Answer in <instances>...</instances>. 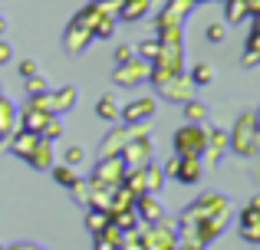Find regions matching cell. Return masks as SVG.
I'll return each instance as SVG.
<instances>
[{
    "instance_id": "6da1fadb",
    "label": "cell",
    "mask_w": 260,
    "mask_h": 250,
    "mask_svg": "<svg viewBox=\"0 0 260 250\" xmlns=\"http://www.w3.org/2000/svg\"><path fill=\"white\" fill-rule=\"evenodd\" d=\"M172 141H175L178 158H201L204 148H208V128H201L198 122H188L172 135Z\"/></svg>"
},
{
    "instance_id": "83f0119b",
    "label": "cell",
    "mask_w": 260,
    "mask_h": 250,
    "mask_svg": "<svg viewBox=\"0 0 260 250\" xmlns=\"http://www.w3.org/2000/svg\"><path fill=\"white\" fill-rule=\"evenodd\" d=\"M63 158H66V165H70V168H76L79 161L86 158V152H83L79 145H70V148H66V155H63Z\"/></svg>"
},
{
    "instance_id": "d4e9b609",
    "label": "cell",
    "mask_w": 260,
    "mask_h": 250,
    "mask_svg": "<svg viewBox=\"0 0 260 250\" xmlns=\"http://www.w3.org/2000/svg\"><path fill=\"white\" fill-rule=\"evenodd\" d=\"M53 178H56L63 188H70V191H73V185L79 181V178H76V171H73L70 165H56V168H53Z\"/></svg>"
},
{
    "instance_id": "ac0fdd59",
    "label": "cell",
    "mask_w": 260,
    "mask_h": 250,
    "mask_svg": "<svg viewBox=\"0 0 260 250\" xmlns=\"http://www.w3.org/2000/svg\"><path fill=\"white\" fill-rule=\"evenodd\" d=\"M119 240H122V231L109 224L106 231L95 234V250H119Z\"/></svg>"
},
{
    "instance_id": "4316f807",
    "label": "cell",
    "mask_w": 260,
    "mask_h": 250,
    "mask_svg": "<svg viewBox=\"0 0 260 250\" xmlns=\"http://www.w3.org/2000/svg\"><path fill=\"white\" fill-rule=\"evenodd\" d=\"M59 132H63V122H59L56 116H50V119H46V125H43V132H40V138L53 141V138H59Z\"/></svg>"
},
{
    "instance_id": "4dcf8cb0",
    "label": "cell",
    "mask_w": 260,
    "mask_h": 250,
    "mask_svg": "<svg viewBox=\"0 0 260 250\" xmlns=\"http://www.w3.org/2000/svg\"><path fill=\"white\" fill-rule=\"evenodd\" d=\"M40 73V66H37V59H23V63H20V76L23 79H30V76H37Z\"/></svg>"
},
{
    "instance_id": "ffe728a7",
    "label": "cell",
    "mask_w": 260,
    "mask_h": 250,
    "mask_svg": "<svg viewBox=\"0 0 260 250\" xmlns=\"http://www.w3.org/2000/svg\"><path fill=\"white\" fill-rule=\"evenodd\" d=\"M95 116L106 119V122H119V102H115L112 96H102L99 102H95Z\"/></svg>"
},
{
    "instance_id": "484cf974",
    "label": "cell",
    "mask_w": 260,
    "mask_h": 250,
    "mask_svg": "<svg viewBox=\"0 0 260 250\" xmlns=\"http://www.w3.org/2000/svg\"><path fill=\"white\" fill-rule=\"evenodd\" d=\"M119 250H145L142 247V234L139 231H125L122 240H119Z\"/></svg>"
},
{
    "instance_id": "1f68e13d",
    "label": "cell",
    "mask_w": 260,
    "mask_h": 250,
    "mask_svg": "<svg viewBox=\"0 0 260 250\" xmlns=\"http://www.w3.org/2000/svg\"><path fill=\"white\" fill-rule=\"evenodd\" d=\"M224 40V23H211L208 26V43H221Z\"/></svg>"
},
{
    "instance_id": "9a60e30c",
    "label": "cell",
    "mask_w": 260,
    "mask_h": 250,
    "mask_svg": "<svg viewBox=\"0 0 260 250\" xmlns=\"http://www.w3.org/2000/svg\"><path fill=\"white\" fill-rule=\"evenodd\" d=\"M26 161H30L33 168H40V171H46V168L53 165V148H50V141L40 138V141H37V148L30 152V158H26Z\"/></svg>"
},
{
    "instance_id": "3957f363",
    "label": "cell",
    "mask_w": 260,
    "mask_h": 250,
    "mask_svg": "<svg viewBox=\"0 0 260 250\" xmlns=\"http://www.w3.org/2000/svg\"><path fill=\"white\" fill-rule=\"evenodd\" d=\"M161 171H165V178H178L181 185H198L204 168H201V158H178V155H172Z\"/></svg>"
},
{
    "instance_id": "74e56055",
    "label": "cell",
    "mask_w": 260,
    "mask_h": 250,
    "mask_svg": "<svg viewBox=\"0 0 260 250\" xmlns=\"http://www.w3.org/2000/svg\"><path fill=\"white\" fill-rule=\"evenodd\" d=\"M7 250H26V247H7Z\"/></svg>"
},
{
    "instance_id": "7c38bea8",
    "label": "cell",
    "mask_w": 260,
    "mask_h": 250,
    "mask_svg": "<svg viewBox=\"0 0 260 250\" xmlns=\"http://www.w3.org/2000/svg\"><path fill=\"white\" fill-rule=\"evenodd\" d=\"M92 40V33H89V26L83 23V20H73L70 23V30H66V50H73V53H79L83 46Z\"/></svg>"
},
{
    "instance_id": "8fae6325",
    "label": "cell",
    "mask_w": 260,
    "mask_h": 250,
    "mask_svg": "<svg viewBox=\"0 0 260 250\" xmlns=\"http://www.w3.org/2000/svg\"><path fill=\"white\" fill-rule=\"evenodd\" d=\"M135 214H139L145 224H158V221H165V211H161V204H158L155 194H142V198H135Z\"/></svg>"
},
{
    "instance_id": "ab89813d",
    "label": "cell",
    "mask_w": 260,
    "mask_h": 250,
    "mask_svg": "<svg viewBox=\"0 0 260 250\" xmlns=\"http://www.w3.org/2000/svg\"><path fill=\"white\" fill-rule=\"evenodd\" d=\"M0 250H7V247H0Z\"/></svg>"
},
{
    "instance_id": "4fadbf2b",
    "label": "cell",
    "mask_w": 260,
    "mask_h": 250,
    "mask_svg": "<svg viewBox=\"0 0 260 250\" xmlns=\"http://www.w3.org/2000/svg\"><path fill=\"white\" fill-rule=\"evenodd\" d=\"M145 13H148V0H119V13L115 17L132 23V20H142Z\"/></svg>"
},
{
    "instance_id": "5b68a950",
    "label": "cell",
    "mask_w": 260,
    "mask_h": 250,
    "mask_svg": "<svg viewBox=\"0 0 260 250\" xmlns=\"http://www.w3.org/2000/svg\"><path fill=\"white\" fill-rule=\"evenodd\" d=\"M142 247L145 250H175L178 240H175V231L168 221H158V224H148V231L142 234Z\"/></svg>"
},
{
    "instance_id": "277c9868",
    "label": "cell",
    "mask_w": 260,
    "mask_h": 250,
    "mask_svg": "<svg viewBox=\"0 0 260 250\" xmlns=\"http://www.w3.org/2000/svg\"><path fill=\"white\" fill-rule=\"evenodd\" d=\"M148 73H152V63H145V59H128V63L115 66L112 83L115 86H142V83H148Z\"/></svg>"
},
{
    "instance_id": "cb8c5ba5",
    "label": "cell",
    "mask_w": 260,
    "mask_h": 250,
    "mask_svg": "<svg viewBox=\"0 0 260 250\" xmlns=\"http://www.w3.org/2000/svg\"><path fill=\"white\" fill-rule=\"evenodd\" d=\"M86 227H89L92 234L106 231V227H109V211H95V207H92V211L86 214Z\"/></svg>"
},
{
    "instance_id": "836d02e7",
    "label": "cell",
    "mask_w": 260,
    "mask_h": 250,
    "mask_svg": "<svg viewBox=\"0 0 260 250\" xmlns=\"http://www.w3.org/2000/svg\"><path fill=\"white\" fill-rule=\"evenodd\" d=\"M132 53H135L132 46H115V63H119V66L128 63V59H132Z\"/></svg>"
},
{
    "instance_id": "44dd1931",
    "label": "cell",
    "mask_w": 260,
    "mask_h": 250,
    "mask_svg": "<svg viewBox=\"0 0 260 250\" xmlns=\"http://www.w3.org/2000/svg\"><path fill=\"white\" fill-rule=\"evenodd\" d=\"M89 33H92V40L95 37H99V40H109L115 33V17H95L92 26H89Z\"/></svg>"
},
{
    "instance_id": "ba28073f",
    "label": "cell",
    "mask_w": 260,
    "mask_h": 250,
    "mask_svg": "<svg viewBox=\"0 0 260 250\" xmlns=\"http://www.w3.org/2000/svg\"><path fill=\"white\" fill-rule=\"evenodd\" d=\"M241 237L250 244H260V201H250L241 214Z\"/></svg>"
},
{
    "instance_id": "d590c367",
    "label": "cell",
    "mask_w": 260,
    "mask_h": 250,
    "mask_svg": "<svg viewBox=\"0 0 260 250\" xmlns=\"http://www.w3.org/2000/svg\"><path fill=\"white\" fill-rule=\"evenodd\" d=\"M244 7H247V13H254V17L260 13V0H244Z\"/></svg>"
},
{
    "instance_id": "52a82bcc",
    "label": "cell",
    "mask_w": 260,
    "mask_h": 250,
    "mask_svg": "<svg viewBox=\"0 0 260 250\" xmlns=\"http://www.w3.org/2000/svg\"><path fill=\"white\" fill-rule=\"evenodd\" d=\"M152 112H155V102L148 96H142V99H135V102H128L125 109H119V119L125 125H142V122L152 119Z\"/></svg>"
},
{
    "instance_id": "7a4b0ae2",
    "label": "cell",
    "mask_w": 260,
    "mask_h": 250,
    "mask_svg": "<svg viewBox=\"0 0 260 250\" xmlns=\"http://www.w3.org/2000/svg\"><path fill=\"white\" fill-rule=\"evenodd\" d=\"M125 158L122 155H106V158H99V165H95V174L92 181L95 185H106V188H119L122 178H125Z\"/></svg>"
},
{
    "instance_id": "e0dca14e",
    "label": "cell",
    "mask_w": 260,
    "mask_h": 250,
    "mask_svg": "<svg viewBox=\"0 0 260 250\" xmlns=\"http://www.w3.org/2000/svg\"><path fill=\"white\" fill-rule=\"evenodd\" d=\"M46 112H37V109H30V105H26V112H23V122H20V128H23V132H33V135H40L43 132V125H46Z\"/></svg>"
},
{
    "instance_id": "2e32d148",
    "label": "cell",
    "mask_w": 260,
    "mask_h": 250,
    "mask_svg": "<svg viewBox=\"0 0 260 250\" xmlns=\"http://www.w3.org/2000/svg\"><path fill=\"white\" fill-rule=\"evenodd\" d=\"M13 128H17V109H13V105L0 96V141H4Z\"/></svg>"
},
{
    "instance_id": "9c48e42d",
    "label": "cell",
    "mask_w": 260,
    "mask_h": 250,
    "mask_svg": "<svg viewBox=\"0 0 260 250\" xmlns=\"http://www.w3.org/2000/svg\"><path fill=\"white\" fill-rule=\"evenodd\" d=\"M158 89L165 92V99H172V102H188L191 99V89L194 86L188 83V79L181 76V73H175V76H168L165 83H158Z\"/></svg>"
},
{
    "instance_id": "8d00e7d4",
    "label": "cell",
    "mask_w": 260,
    "mask_h": 250,
    "mask_svg": "<svg viewBox=\"0 0 260 250\" xmlns=\"http://www.w3.org/2000/svg\"><path fill=\"white\" fill-rule=\"evenodd\" d=\"M4 30H7V23H4V20H0V33H4Z\"/></svg>"
},
{
    "instance_id": "e575fe53",
    "label": "cell",
    "mask_w": 260,
    "mask_h": 250,
    "mask_svg": "<svg viewBox=\"0 0 260 250\" xmlns=\"http://www.w3.org/2000/svg\"><path fill=\"white\" fill-rule=\"evenodd\" d=\"M10 56H13L10 43H4V40H0V63H10Z\"/></svg>"
},
{
    "instance_id": "60d3db41",
    "label": "cell",
    "mask_w": 260,
    "mask_h": 250,
    "mask_svg": "<svg viewBox=\"0 0 260 250\" xmlns=\"http://www.w3.org/2000/svg\"><path fill=\"white\" fill-rule=\"evenodd\" d=\"M191 4H194V0H191Z\"/></svg>"
},
{
    "instance_id": "f35d334b",
    "label": "cell",
    "mask_w": 260,
    "mask_h": 250,
    "mask_svg": "<svg viewBox=\"0 0 260 250\" xmlns=\"http://www.w3.org/2000/svg\"><path fill=\"white\" fill-rule=\"evenodd\" d=\"M0 96H4V83H0Z\"/></svg>"
},
{
    "instance_id": "f1b7e54d",
    "label": "cell",
    "mask_w": 260,
    "mask_h": 250,
    "mask_svg": "<svg viewBox=\"0 0 260 250\" xmlns=\"http://www.w3.org/2000/svg\"><path fill=\"white\" fill-rule=\"evenodd\" d=\"M201 116H204V105H201V102H191V99H188V102H184V119L198 122Z\"/></svg>"
},
{
    "instance_id": "7402d4cb",
    "label": "cell",
    "mask_w": 260,
    "mask_h": 250,
    "mask_svg": "<svg viewBox=\"0 0 260 250\" xmlns=\"http://www.w3.org/2000/svg\"><path fill=\"white\" fill-rule=\"evenodd\" d=\"M211 79H214V69H211V63H194V66H191V76H188L191 86H208Z\"/></svg>"
},
{
    "instance_id": "603a6c76",
    "label": "cell",
    "mask_w": 260,
    "mask_h": 250,
    "mask_svg": "<svg viewBox=\"0 0 260 250\" xmlns=\"http://www.w3.org/2000/svg\"><path fill=\"white\" fill-rule=\"evenodd\" d=\"M224 17H228V23H241V20H247V7H244V0H224Z\"/></svg>"
},
{
    "instance_id": "d6986e66",
    "label": "cell",
    "mask_w": 260,
    "mask_h": 250,
    "mask_svg": "<svg viewBox=\"0 0 260 250\" xmlns=\"http://www.w3.org/2000/svg\"><path fill=\"white\" fill-rule=\"evenodd\" d=\"M37 141H40V135L23 132V128H20V135L13 138V155H20V158H30V152L37 148Z\"/></svg>"
},
{
    "instance_id": "8992f818",
    "label": "cell",
    "mask_w": 260,
    "mask_h": 250,
    "mask_svg": "<svg viewBox=\"0 0 260 250\" xmlns=\"http://www.w3.org/2000/svg\"><path fill=\"white\" fill-rule=\"evenodd\" d=\"M254 132H257V122H254V116H241V122H237L234 135H228V141L234 145V152H241V155H250V152H254Z\"/></svg>"
},
{
    "instance_id": "f546056e",
    "label": "cell",
    "mask_w": 260,
    "mask_h": 250,
    "mask_svg": "<svg viewBox=\"0 0 260 250\" xmlns=\"http://www.w3.org/2000/svg\"><path fill=\"white\" fill-rule=\"evenodd\" d=\"M43 89H46V79H40V76L26 79V92H30V96H43Z\"/></svg>"
},
{
    "instance_id": "d6a6232c",
    "label": "cell",
    "mask_w": 260,
    "mask_h": 250,
    "mask_svg": "<svg viewBox=\"0 0 260 250\" xmlns=\"http://www.w3.org/2000/svg\"><path fill=\"white\" fill-rule=\"evenodd\" d=\"M139 53H142L145 59H158V40H155V43H142Z\"/></svg>"
},
{
    "instance_id": "5bb4252c",
    "label": "cell",
    "mask_w": 260,
    "mask_h": 250,
    "mask_svg": "<svg viewBox=\"0 0 260 250\" xmlns=\"http://www.w3.org/2000/svg\"><path fill=\"white\" fill-rule=\"evenodd\" d=\"M50 105H53V116L73 109V105H76V89H73V86H63V89L50 92Z\"/></svg>"
},
{
    "instance_id": "30bf717a",
    "label": "cell",
    "mask_w": 260,
    "mask_h": 250,
    "mask_svg": "<svg viewBox=\"0 0 260 250\" xmlns=\"http://www.w3.org/2000/svg\"><path fill=\"white\" fill-rule=\"evenodd\" d=\"M188 7H191V0H172V4L165 7V13L155 20V26H158V30H181V20H184V10H188Z\"/></svg>"
}]
</instances>
